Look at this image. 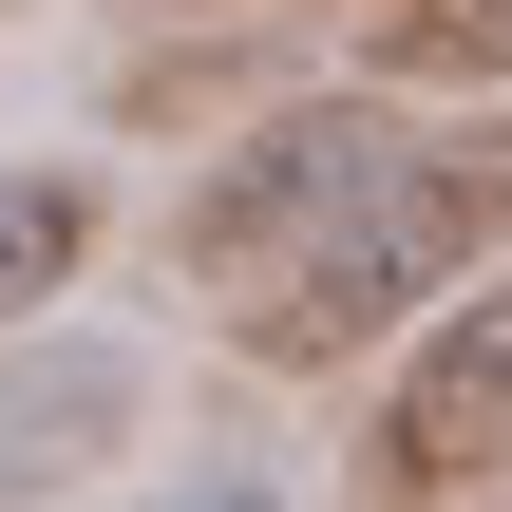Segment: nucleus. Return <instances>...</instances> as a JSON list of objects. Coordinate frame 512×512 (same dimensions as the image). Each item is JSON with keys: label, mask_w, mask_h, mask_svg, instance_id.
<instances>
[{"label": "nucleus", "mask_w": 512, "mask_h": 512, "mask_svg": "<svg viewBox=\"0 0 512 512\" xmlns=\"http://www.w3.org/2000/svg\"><path fill=\"white\" fill-rule=\"evenodd\" d=\"M512 228V133H418L304 266H266L247 285V361H285V380H323V361H361L380 323H418L437 285H475Z\"/></svg>", "instance_id": "f257e3e1"}, {"label": "nucleus", "mask_w": 512, "mask_h": 512, "mask_svg": "<svg viewBox=\"0 0 512 512\" xmlns=\"http://www.w3.org/2000/svg\"><path fill=\"white\" fill-rule=\"evenodd\" d=\"M399 152H418V114H399V95H285V114H247V133L209 152V190L171 209V266L247 304V285H266V266H304V247L399 171Z\"/></svg>", "instance_id": "f03ea898"}, {"label": "nucleus", "mask_w": 512, "mask_h": 512, "mask_svg": "<svg viewBox=\"0 0 512 512\" xmlns=\"http://www.w3.org/2000/svg\"><path fill=\"white\" fill-rule=\"evenodd\" d=\"M512 475V266L437 285V323L399 342L380 418H361V494L380 512H475Z\"/></svg>", "instance_id": "7ed1b4c3"}, {"label": "nucleus", "mask_w": 512, "mask_h": 512, "mask_svg": "<svg viewBox=\"0 0 512 512\" xmlns=\"http://www.w3.org/2000/svg\"><path fill=\"white\" fill-rule=\"evenodd\" d=\"M133 418H152V361H133V342H19V361H0V512L114 475Z\"/></svg>", "instance_id": "20e7f679"}, {"label": "nucleus", "mask_w": 512, "mask_h": 512, "mask_svg": "<svg viewBox=\"0 0 512 512\" xmlns=\"http://www.w3.org/2000/svg\"><path fill=\"white\" fill-rule=\"evenodd\" d=\"M95 228H114V209H95V171H57V152H19V171H0V342H19V323H57V285L95 266Z\"/></svg>", "instance_id": "39448f33"}, {"label": "nucleus", "mask_w": 512, "mask_h": 512, "mask_svg": "<svg viewBox=\"0 0 512 512\" xmlns=\"http://www.w3.org/2000/svg\"><path fill=\"white\" fill-rule=\"evenodd\" d=\"M399 76H512V0H418L399 19Z\"/></svg>", "instance_id": "423d86ee"}, {"label": "nucleus", "mask_w": 512, "mask_h": 512, "mask_svg": "<svg viewBox=\"0 0 512 512\" xmlns=\"http://www.w3.org/2000/svg\"><path fill=\"white\" fill-rule=\"evenodd\" d=\"M152 512H285V494H266V475H171Z\"/></svg>", "instance_id": "0eeeda50"}]
</instances>
